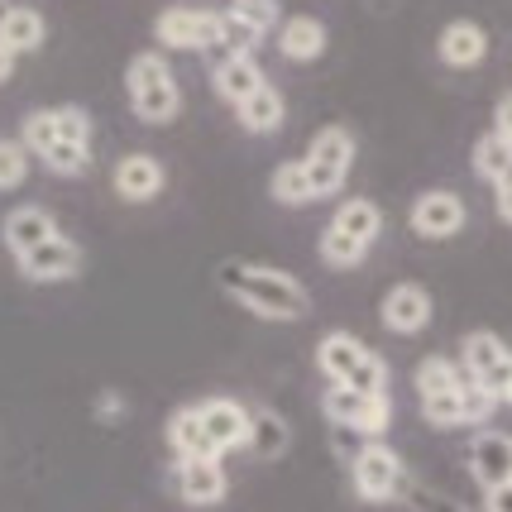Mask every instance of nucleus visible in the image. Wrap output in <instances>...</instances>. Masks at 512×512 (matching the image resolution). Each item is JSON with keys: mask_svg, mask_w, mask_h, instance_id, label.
Listing matches in <instances>:
<instances>
[{"mask_svg": "<svg viewBox=\"0 0 512 512\" xmlns=\"http://www.w3.org/2000/svg\"><path fill=\"white\" fill-rule=\"evenodd\" d=\"M412 230L422 235V240H450V235H460V225H465V201L446 192V187H436V192H422V197L412 201Z\"/></svg>", "mask_w": 512, "mask_h": 512, "instance_id": "nucleus-10", "label": "nucleus"}, {"mask_svg": "<svg viewBox=\"0 0 512 512\" xmlns=\"http://www.w3.org/2000/svg\"><path fill=\"white\" fill-rule=\"evenodd\" d=\"M493 211L503 216V221L512 225V182H503V187H493Z\"/></svg>", "mask_w": 512, "mask_h": 512, "instance_id": "nucleus-39", "label": "nucleus"}, {"mask_svg": "<svg viewBox=\"0 0 512 512\" xmlns=\"http://www.w3.org/2000/svg\"><path fill=\"white\" fill-rule=\"evenodd\" d=\"M58 144V111H29L24 115V149L44 158Z\"/></svg>", "mask_w": 512, "mask_h": 512, "instance_id": "nucleus-30", "label": "nucleus"}, {"mask_svg": "<svg viewBox=\"0 0 512 512\" xmlns=\"http://www.w3.org/2000/svg\"><path fill=\"white\" fill-rule=\"evenodd\" d=\"M321 412H326L331 426H340V431H359V436H374V441L393 426V398H388V393L374 398V393H355V388H335L331 383L326 398H321Z\"/></svg>", "mask_w": 512, "mask_h": 512, "instance_id": "nucleus-5", "label": "nucleus"}, {"mask_svg": "<svg viewBox=\"0 0 512 512\" xmlns=\"http://www.w3.org/2000/svg\"><path fill=\"white\" fill-rule=\"evenodd\" d=\"M460 398H465V422H469V426H484V422L493 417V407H498V398H493L484 383H474V379H465Z\"/></svg>", "mask_w": 512, "mask_h": 512, "instance_id": "nucleus-35", "label": "nucleus"}, {"mask_svg": "<svg viewBox=\"0 0 512 512\" xmlns=\"http://www.w3.org/2000/svg\"><path fill=\"white\" fill-rule=\"evenodd\" d=\"M221 283L245 312H254L259 321H302L312 312V297L307 288L283 273V268H264V264H221L216 273Z\"/></svg>", "mask_w": 512, "mask_h": 512, "instance_id": "nucleus-1", "label": "nucleus"}, {"mask_svg": "<svg viewBox=\"0 0 512 512\" xmlns=\"http://www.w3.org/2000/svg\"><path fill=\"white\" fill-rule=\"evenodd\" d=\"M283 115H288L283 91L273 87V82H264V87H259L245 106H240V125H245L249 134H273V130H283Z\"/></svg>", "mask_w": 512, "mask_h": 512, "instance_id": "nucleus-23", "label": "nucleus"}, {"mask_svg": "<svg viewBox=\"0 0 512 512\" xmlns=\"http://www.w3.org/2000/svg\"><path fill=\"white\" fill-rule=\"evenodd\" d=\"M422 417L431 426H441V431H450V426H469L465 422V398H460V388L455 393H436V398H422Z\"/></svg>", "mask_w": 512, "mask_h": 512, "instance_id": "nucleus-32", "label": "nucleus"}, {"mask_svg": "<svg viewBox=\"0 0 512 512\" xmlns=\"http://www.w3.org/2000/svg\"><path fill=\"white\" fill-rule=\"evenodd\" d=\"M115 412H125V402L115 398V393H106V398H101V417H115Z\"/></svg>", "mask_w": 512, "mask_h": 512, "instance_id": "nucleus-41", "label": "nucleus"}, {"mask_svg": "<svg viewBox=\"0 0 512 512\" xmlns=\"http://www.w3.org/2000/svg\"><path fill=\"white\" fill-rule=\"evenodd\" d=\"M484 512H512V479L484 493Z\"/></svg>", "mask_w": 512, "mask_h": 512, "instance_id": "nucleus-37", "label": "nucleus"}, {"mask_svg": "<svg viewBox=\"0 0 512 512\" xmlns=\"http://www.w3.org/2000/svg\"><path fill=\"white\" fill-rule=\"evenodd\" d=\"M417 393L422 398H436V393H455V388H465V364H455V359H446V355H431V359H422L417 364Z\"/></svg>", "mask_w": 512, "mask_h": 512, "instance_id": "nucleus-25", "label": "nucleus"}, {"mask_svg": "<svg viewBox=\"0 0 512 512\" xmlns=\"http://www.w3.org/2000/svg\"><path fill=\"white\" fill-rule=\"evenodd\" d=\"M44 15L39 10H29V5H15V10H5L0 15V44L10 48L15 58L20 53H34V48H44Z\"/></svg>", "mask_w": 512, "mask_h": 512, "instance_id": "nucleus-21", "label": "nucleus"}, {"mask_svg": "<svg viewBox=\"0 0 512 512\" xmlns=\"http://www.w3.org/2000/svg\"><path fill=\"white\" fill-rule=\"evenodd\" d=\"M58 235V221L48 216L44 206H15L10 216H5V249L15 254V259H24L29 249L48 245Z\"/></svg>", "mask_w": 512, "mask_h": 512, "instance_id": "nucleus-15", "label": "nucleus"}, {"mask_svg": "<svg viewBox=\"0 0 512 512\" xmlns=\"http://www.w3.org/2000/svg\"><path fill=\"white\" fill-rule=\"evenodd\" d=\"M469 474H474V484L489 493L498 484H508L512 479V436L508 431H479L474 436V446H469Z\"/></svg>", "mask_w": 512, "mask_h": 512, "instance_id": "nucleus-14", "label": "nucleus"}, {"mask_svg": "<svg viewBox=\"0 0 512 512\" xmlns=\"http://www.w3.org/2000/svg\"><path fill=\"white\" fill-rule=\"evenodd\" d=\"M302 163H307V178H312L316 201L335 197V192L345 187V178H350V163H355V134L345 130V125H326V130H316Z\"/></svg>", "mask_w": 512, "mask_h": 512, "instance_id": "nucleus-4", "label": "nucleus"}, {"mask_svg": "<svg viewBox=\"0 0 512 512\" xmlns=\"http://www.w3.org/2000/svg\"><path fill=\"white\" fill-rule=\"evenodd\" d=\"M163 182H168V173L154 154H130L115 163V192L125 201H154L163 192Z\"/></svg>", "mask_w": 512, "mask_h": 512, "instance_id": "nucleus-17", "label": "nucleus"}, {"mask_svg": "<svg viewBox=\"0 0 512 512\" xmlns=\"http://www.w3.org/2000/svg\"><path fill=\"white\" fill-rule=\"evenodd\" d=\"M498 402H508V407H512V383H508V388H503V398H498Z\"/></svg>", "mask_w": 512, "mask_h": 512, "instance_id": "nucleus-42", "label": "nucleus"}, {"mask_svg": "<svg viewBox=\"0 0 512 512\" xmlns=\"http://www.w3.org/2000/svg\"><path fill=\"white\" fill-rule=\"evenodd\" d=\"M44 168L48 173H58V178H77V173H87L91 168V149L87 144H63V139H58V144L44 154Z\"/></svg>", "mask_w": 512, "mask_h": 512, "instance_id": "nucleus-31", "label": "nucleus"}, {"mask_svg": "<svg viewBox=\"0 0 512 512\" xmlns=\"http://www.w3.org/2000/svg\"><path fill=\"white\" fill-rule=\"evenodd\" d=\"M493 130H498L512 144V91L503 96V101H498V106H493Z\"/></svg>", "mask_w": 512, "mask_h": 512, "instance_id": "nucleus-38", "label": "nucleus"}, {"mask_svg": "<svg viewBox=\"0 0 512 512\" xmlns=\"http://www.w3.org/2000/svg\"><path fill=\"white\" fill-rule=\"evenodd\" d=\"M460 350H465V374H469V379L484 383L493 398H503V388L512 383V350L503 345V335L469 331Z\"/></svg>", "mask_w": 512, "mask_h": 512, "instance_id": "nucleus-8", "label": "nucleus"}, {"mask_svg": "<svg viewBox=\"0 0 512 512\" xmlns=\"http://www.w3.org/2000/svg\"><path fill=\"white\" fill-rule=\"evenodd\" d=\"M268 192H273V201H283V206H307V201H316L312 178H307V163H302V158L278 163L273 178H268Z\"/></svg>", "mask_w": 512, "mask_h": 512, "instance_id": "nucleus-26", "label": "nucleus"}, {"mask_svg": "<svg viewBox=\"0 0 512 512\" xmlns=\"http://www.w3.org/2000/svg\"><path fill=\"white\" fill-rule=\"evenodd\" d=\"M278 53L292 63H316L326 53V24L312 15H292L278 24Z\"/></svg>", "mask_w": 512, "mask_h": 512, "instance_id": "nucleus-20", "label": "nucleus"}, {"mask_svg": "<svg viewBox=\"0 0 512 512\" xmlns=\"http://www.w3.org/2000/svg\"><path fill=\"white\" fill-rule=\"evenodd\" d=\"M173 489L192 508H216L225 498V489H230V479H225L221 460H178L173 465Z\"/></svg>", "mask_w": 512, "mask_h": 512, "instance_id": "nucleus-13", "label": "nucleus"}, {"mask_svg": "<svg viewBox=\"0 0 512 512\" xmlns=\"http://www.w3.org/2000/svg\"><path fill=\"white\" fill-rule=\"evenodd\" d=\"M10 72H15V53H10V48L0 44V87L10 82Z\"/></svg>", "mask_w": 512, "mask_h": 512, "instance_id": "nucleus-40", "label": "nucleus"}, {"mask_svg": "<svg viewBox=\"0 0 512 512\" xmlns=\"http://www.w3.org/2000/svg\"><path fill=\"white\" fill-rule=\"evenodd\" d=\"M249 446L259 450L264 460H273V455H283V450L292 446V431H288V422L273 412V407H259L254 412V436H249Z\"/></svg>", "mask_w": 512, "mask_h": 512, "instance_id": "nucleus-27", "label": "nucleus"}, {"mask_svg": "<svg viewBox=\"0 0 512 512\" xmlns=\"http://www.w3.org/2000/svg\"><path fill=\"white\" fill-rule=\"evenodd\" d=\"M335 230H345V235H355L359 245H374L379 240V230H383V211H379V201H369V197H345L340 206H335Z\"/></svg>", "mask_w": 512, "mask_h": 512, "instance_id": "nucleus-22", "label": "nucleus"}, {"mask_svg": "<svg viewBox=\"0 0 512 512\" xmlns=\"http://www.w3.org/2000/svg\"><path fill=\"white\" fill-rule=\"evenodd\" d=\"M321 264H331V268H355L364 264V254H369V245H359L355 235H345V230H335V225H326L321 230Z\"/></svg>", "mask_w": 512, "mask_h": 512, "instance_id": "nucleus-28", "label": "nucleus"}, {"mask_svg": "<svg viewBox=\"0 0 512 512\" xmlns=\"http://www.w3.org/2000/svg\"><path fill=\"white\" fill-rule=\"evenodd\" d=\"M383 326L393 335H417L431 326V292L422 283H398V288L383 292Z\"/></svg>", "mask_w": 512, "mask_h": 512, "instance_id": "nucleus-12", "label": "nucleus"}, {"mask_svg": "<svg viewBox=\"0 0 512 512\" xmlns=\"http://www.w3.org/2000/svg\"><path fill=\"white\" fill-rule=\"evenodd\" d=\"M316 369L335 383V388H355V393H388V364H383L359 335L350 331H326L316 345Z\"/></svg>", "mask_w": 512, "mask_h": 512, "instance_id": "nucleus-2", "label": "nucleus"}, {"mask_svg": "<svg viewBox=\"0 0 512 512\" xmlns=\"http://www.w3.org/2000/svg\"><path fill=\"white\" fill-rule=\"evenodd\" d=\"M197 407H201V426H206L211 446L221 450V455L249 446V436H254V412H249L245 402H235V398H206V402H197Z\"/></svg>", "mask_w": 512, "mask_h": 512, "instance_id": "nucleus-9", "label": "nucleus"}, {"mask_svg": "<svg viewBox=\"0 0 512 512\" xmlns=\"http://www.w3.org/2000/svg\"><path fill=\"white\" fill-rule=\"evenodd\" d=\"M259 39H264L259 29H249L245 20H235L230 10H221V58H249ZM221 58H216V63H221Z\"/></svg>", "mask_w": 512, "mask_h": 512, "instance_id": "nucleus-29", "label": "nucleus"}, {"mask_svg": "<svg viewBox=\"0 0 512 512\" xmlns=\"http://www.w3.org/2000/svg\"><path fill=\"white\" fill-rule=\"evenodd\" d=\"M168 446L178 460H221V450L211 446V436L201 426V407H178L168 417Z\"/></svg>", "mask_w": 512, "mask_h": 512, "instance_id": "nucleus-18", "label": "nucleus"}, {"mask_svg": "<svg viewBox=\"0 0 512 512\" xmlns=\"http://www.w3.org/2000/svg\"><path fill=\"white\" fill-rule=\"evenodd\" d=\"M474 173H479L484 182H493V187L512 182V144L498 130L474 139Z\"/></svg>", "mask_w": 512, "mask_h": 512, "instance_id": "nucleus-24", "label": "nucleus"}, {"mask_svg": "<svg viewBox=\"0 0 512 512\" xmlns=\"http://www.w3.org/2000/svg\"><path fill=\"white\" fill-rule=\"evenodd\" d=\"M58 139L63 144H87L91 149V115L82 106H58Z\"/></svg>", "mask_w": 512, "mask_h": 512, "instance_id": "nucleus-36", "label": "nucleus"}, {"mask_svg": "<svg viewBox=\"0 0 512 512\" xmlns=\"http://www.w3.org/2000/svg\"><path fill=\"white\" fill-rule=\"evenodd\" d=\"M436 53L446 67H479L489 58V34L479 29L474 20H450L436 39Z\"/></svg>", "mask_w": 512, "mask_h": 512, "instance_id": "nucleus-16", "label": "nucleus"}, {"mask_svg": "<svg viewBox=\"0 0 512 512\" xmlns=\"http://www.w3.org/2000/svg\"><path fill=\"white\" fill-rule=\"evenodd\" d=\"M350 484H355V493L364 503H393L402 493V484H407V469H402V460L383 441H369L350 460Z\"/></svg>", "mask_w": 512, "mask_h": 512, "instance_id": "nucleus-6", "label": "nucleus"}, {"mask_svg": "<svg viewBox=\"0 0 512 512\" xmlns=\"http://www.w3.org/2000/svg\"><path fill=\"white\" fill-rule=\"evenodd\" d=\"M158 44L168 48H197V53H216L221 58V15L216 10H187L173 5L154 20Z\"/></svg>", "mask_w": 512, "mask_h": 512, "instance_id": "nucleus-7", "label": "nucleus"}, {"mask_svg": "<svg viewBox=\"0 0 512 512\" xmlns=\"http://www.w3.org/2000/svg\"><path fill=\"white\" fill-rule=\"evenodd\" d=\"M230 15L245 20L249 29L268 34L273 24H283V5H278V0H230Z\"/></svg>", "mask_w": 512, "mask_h": 512, "instance_id": "nucleus-34", "label": "nucleus"}, {"mask_svg": "<svg viewBox=\"0 0 512 512\" xmlns=\"http://www.w3.org/2000/svg\"><path fill=\"white\" fill-rule=\"evenodd\" d=\"M29 178V149L24 139H0V192H15Z\"/></svg>", "mask_w": 512, "mask_h": 512, "instance_id": "nucleus-33", "label": "nucleus"}, {"mask_svg": "<svg viewBox=\"0 0 512 512\" xmlns=\"http://www.w3.org/2000/svg\"><path fill=\"white\" fill-rule=\"evenodd\" d=\"M211 87H216V96H221V101H230V106L240 111L249 96L264 87V72H259V63H254V58H221V63L211 67Z\"/></svg>", "mask_w": 512, "mask_h": 512, "instance_id": "nucleus-19", "label": "nucleus"}, {"mask_svg": "<svg viewBox=\"0 0 512 512\" xmlns=\"http://www.w3.org/2000/svg\"><path fill=\"white\" fill-rule=\"evenodd\" d=\"M20 273L29 283H67V278H77L82 273V249L72 245L67 235H53L48 245L29 249L24 259H15Z\"/></svg>", "mask_w": 512, "mask_h": 512, "instance_id": "nucleus-11", "label": "nucleus"}, {"mask_svg": "<svg viewBox=\"0 0 512 512\" xmlns=\"http://www.w3.org/2000/svg\"><path fill=\"white\" fill-rule=\"evenodd\" d=\"M125 87H130V106L144 125H168L182 111V91L173 67L163 63L158 53H134L125 67Z\"/></svg>", "mask_w": 512, "mask_h": 512, "instance_id": "nucleus-3", "label": "nucleus"}]
</instances>
